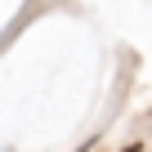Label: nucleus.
Listing matches in <instances>:
<instances>
[{"mask_svg":"<svg viewBox=\"0 0 152 152\" xmlns=\"http://www.w3.org/2000/svg\"><path fill=\"white\" fill-rule=\"evenodd\" d=\"M121 152H139V148H121Z\"/></svg>","mask_w":152,"mask_h":152,"instance_id":"1","label":"nucleus"}]
</instances>
